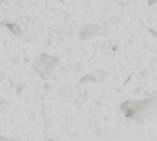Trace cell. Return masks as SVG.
<instances>
[{
	"label": "cell",
	"mask_w": 157,
	"mask_h": 141,
	"mask_svg": "<svg viewBox=\"0 0 157 141\" xmlns=\"http://www.w3.org/2000/svg\"><path fill=\"white\" fill-rule=\"evenodd\" d=\"M157 102V97L152 99H145V100H127L124 104H121V110L124 111L126 118L129 119H141L148 110Z\"/></svg>",
	"instance_id": "cell-1"
},
{
	"label": "cell",
	"mask_w": 157,
	"mask_h": 141,
	"mask_svg": "<svg viewBox=\"0 0 157 141\" xmlns=\"http://www.w3.org/2000/svg\"><path fill=\"white\" fill-rule=\"evenodd\" d=\"M57 65H58V58L47 55V54H41L33 61V69L41 75L43 79H49V77L54 74Z\"/></svg>",
	"instance_id": "cell-2"
},
{
	"label": "cell",
	"mask_w": 157,
	"mask_h": 141,
	"mask_svg": "<svg viewBox=\"0 0 157 141\" xmlns=\"http://www.w3.org/2000/svg\"><path fill=\"white\" fill-rule=\"evenodd\" d=\"M0 141H16V139H11V138H6V136H0Z\"/></svg>",
	"instance_id": "cell-3"
},
{
	"label": "cell",
	"mask_w": 157,
	"mask_h": 141,
	"mask_svg": "<svg viewBox=\"0 0 157 141\" xmlns=\"http://www.w3.org/2000/svg\"><path fill=\"white\" fill-rule=\"evenodd\" d=\"M146 2H148L149 5H154V3H157V0H146Z\"/></svg>",
	"instance_id": "cell-4"
}]
</instances>
